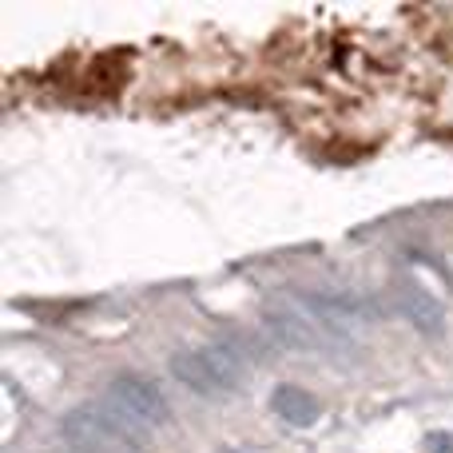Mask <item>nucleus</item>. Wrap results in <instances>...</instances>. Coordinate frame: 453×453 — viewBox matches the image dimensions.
<instances>
[{
  "instance_id": "nucleus-5",
  "label": "nucleus",
  "mask_w": 453,
  "mask_h": 453,
  "mask_svg": "<svg viewBox=\"0 0 453 453\" xmlns=\"http://www.w3.org/2000/svg\"><path fill=\"white\" fill-rule=\"evenodd\" d=\"M271 410L290 426H314L319 414H322L319 398H311V394L298 390V386H279L274 398H271Z\"/></svg>"
},
{
  "instance_id": "nucleus-1",
  "label": "nucleus",
  "mask_w": 453,
  "mask_h": 453,
  "mask_svg": "<svg viewBox=\"0 0 453 453\" xmlns=\"http://www.w3.org/2000/svg\"><path fill=\"white\" fill-rule=\"evenodd\" d=\"M266 330L279 338L290 350H306V354H346L354 346V338H346L326 314L319 311L311 295H282L279 303L266 306Z\"/></svg>"
},
{
  "instance_id": "nucleus-4",
  "label": "nucleus",
  "mask_w": 453,
  "mask_h": 453,
  "mask_svg": "<svg viewBox=\"0 0 453 453\" xmlns=\"http://www.w3.org/2000/svg\"><path fill=\"white\" fill-rule=\"evenodd\" d=\"M394 303H398V311L406 314V319L414 322L418 330H426V334H441V326H446V314H441V303L422 287V282H398V290H394Z\"/></svg>"
},
{
  "instance_id": "nucleus-3",
  "label": "nucleus",
  "mask_w": 453,
  "mask_h": 453,
  "mask_svg": "<svg viewBox=\"0 0 453 453\" xmlns=\"http://www.w3.org/2000/svg\"><path fill=\"white\" fill-rule=\"evenodd\" d=\"M104 402L116 406L119 414H127L135 426H143V430H151V434L167 422V398L159 394L156 382H148V378H140V374L111 378L108 390H104Z\"/></svg>"
},
{
  "instance_id": "nucleus-2",
  "label": "nucleus",
  "mask_w": 453,
  "mask_h": 453,
  "mask_svg": "<svg viewBox=\"0 0 453 453\" xmlns=\"http://www.w3.org/2000/svg\"><path fill=\"white\" fill-rule=\"evenodd\" d=\"M172 374L196 394H231L242 382V362L226 342L188 346L172 358Z\"/></svg>"
}]
</instances>
